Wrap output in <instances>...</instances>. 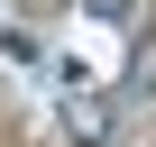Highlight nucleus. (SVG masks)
<instances>
[{"instance_id": "obj_1", "label": "nucleus", "mask_w": 156, "mask_h": 147, "mask_svg": "<svg viewBox=\"0 0 156 147\" xmlns=\"http://www.w3.org/2000/svg\"><path fill=\"white\" fill-rule=\"evenodd\" d=\"M110 120H119V110H110L92 83H73V92H64V138H73V147H110Z\"/></svg>"}, {"instance_id": "obj_3", "label": "nucleus", "mask_w": 156, "mask_h": 147, "mask_svg": "<svg viewBox=\"0 0 156 147\" xmlns=\"http://www.w3.org/2000/svg\"><path fill=\"white\" fill-rule=\"evenodd\" d=\"M83 9H92V19H129L138 0H83Z\"/></svg>"}, {"instance_id": "obj_2", "label": "nucleus", "mask_w": 156, "mask_h": 147, "mask_svg": "<svg viewBox=\"0 0 156 147\" xmlns=\"http://www.w3.org/2000/svg\"><path fill=\"white\" fill-rule=\"evenodd\" d=\"M129 92H138V101H156V37H138V46H129Z\"/></svg>"}]
</instances>
